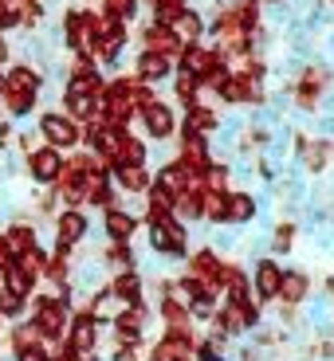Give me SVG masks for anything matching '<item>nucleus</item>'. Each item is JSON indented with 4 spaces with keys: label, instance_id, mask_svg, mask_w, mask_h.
<instances>
[{
    "label": "nucleus",
    "instance_id": "27",
    "mask_svg": "<svg viewBox=\"0 0 334 361\" xmlns=\"http://www.w3.org/2000/svg\"><path fill=\"white\" fill-rule=\"evenodd\" d=\"M185 130H189V134H213V130H217V114H213V110L208 106H197V102H193L189 106V118H185Z\"/></svg>",
    "mask_w": 334,
    "mask_h": 361
},
{
    "label": "nucleus",
    "instance_id": "7",
    "mask_svg": "<svg viewBox=\"0 0 334 361\" xmlns=\"http://www.w3.org/2000/svg\"><path fill=\"white\" fill-rule=\"evenodd\" d=\"M145 322H150V310H145L142 302H138V307H122V310L114 314V322H110V326H114V342L134 350V345L142 342Z\"/></svg>",
    "mask_w": 334,
    "mask_h": 361
},
{
    "label": "nucleus",
    "instance_id": "1",
    "mask_svg": "<svg viewBox=\"0 0 334 361\" xmlns=\"http://www.w3.org/2000/svg\"><path fill=\"white\" fill-rule=\"evenodd\" d=\"M28 307H32V326L40 330L44 342H64L67 326H71V307H67L64 298L55 295V290H32Z\"/></svg>",
    "mask_w": 334,
    "mask_h": 361
},
{
    "label": "nucleus",
    "instance_id": "18",
    "mask_svg": "<svg viewBox=\"0 0 334 361\" xmlns=\"http://www.w3.org/2000/svg\"><path fill=\"white\" fill-rule=\"evenodd\" d=\"M0 287L12 290V295H20V298H32V290L40 287V279H36V275H28L16 259H8V267L0 271Z\"/></svg>",
    "mask_w": 334,
    "mask_h": 361
},
{
    "label": "nucleus",
    "instance_id": "19",
    "mask_svg": "<svg viewBox=\"0 0 334 361\" xmlns=\"http://www.w3.org/2000/svg\"><path fill=\"white\" fill-rule=\"evenodd\" d=\"M169 71H173V59H165V55H157V51H142L138 55V82H162V79H169Z\"/></svg>",
    "mask_w": 334,
    "mask_h": 361
},
{
    "label": "nucleus",
    "instance_id": "5",
    "mask_svg": "<svg viewBox=\"0 0 334 361\" xmlns=\"http://www.w3.org/2000/svg\"><path fill=\"white\" fill-rule=\"evenodd\" d=\"M64 350L75 353V357H83V353H95V350H99V318L87 314V310H71V326H67Z\"/></svg>",
    "mask_w": 334,
    "mask_h": 361
},
{
    "label": "nucleus",
    "instance_id": "17",
    "mask_svg": "<svg viewBox=\"0 0 334 361\" xmlns=\"http://www.w3.org/2000/svg\"><path fill=\"white\" fill-rule=\"evenodd\" d=\"M252 283H256V295L260 298H275L280 295V283H283V267L275 259H260L252 267Z\"/></svg>",
    "mask_w": 334,
    "mask_h": 361
},
{
    "label": "nucleus",
    "instance_id": "35",
    "mask_svg": "<svg viewBox=\"0 0 334 361\" xmlns=\"http://www.w3.org/2000/svg\"><path fill=\"white\" fill-rule=\"evenodd\" d=\"M16 145H20V157H28L32 149H40V145H44V137H40V130H20Z\"/></svg>",
    "mask_w": 334,
    "mask_h": 361
},
{
    "label": "nucleus",
    "instance_id": "23",
    "mask_svg": "<svg viewBox=\"0 0 334 361\" xmlns=\"http://www.w3.org/2000/svg\"><path fill=\"white\" fill-rule=\"evenodd\" d=\"M256 216V200L248 192H225V224H248Z\"/></svg>",
    "mask_w": 334,
    "mask_h": 361
},
{
    "label": "nucleus",
    "instance_id": "46",
    "mask_svg": "<svg viewBox=\"0 0 334 361\" xmlns=\"http://www.w3.org/2000/svg\"><path fill=\"white\" fill-rule=\"evenodd\" d=\"M0 90H4V71H0Z\"/></svg>",
    "mask_w": 334,
    "mask_h": 361
},
{
    "label": "nucleus",
    "instance_id": "16",
    "mask_svg": "<svg viewBox=\"0 0 334 361\" xmlns=\"http://www.w3.org/2000/svg\"><path fill=\"white\" fill-rule=\"evenodd\" d=\"M110 180H114V189H122V192H145L154 185V177H150L145 165H114V169H110Z\"/></svg>",
    "mask_w": 334,
    "mask_h": 361
},
{
    "label": "nucleus",
    "instance_id": "31",
    "mask_svg": "<svg viewBox=\"0 0 334 361\" xmlns=\"http://www.w3.org/2000/svg\"><path fill=\"white\" fill-rule=\"evenodd\" d=\"M150 8H154L157 24H169L173 27V20L185 12V0H150Z\"/></svg>",
    "mask_w": 334,
    "mask_h": 361
},
{
    "label": "nucleus",
    "instance_id": "21",
    "mask_svg": "<svg viewBox=\"0 0 334 361\" xmlns=\"http://www.w3.org/2000/svg\"><path fill=\"white\" fill-rule=\"evenodd\" d=\"M307 290H311V279L307 275H303V271H283V283H280V302H287V307H299V302H303V298H307Z\"/></svg>",
    "mask_w": 334,
    "mask_h": 361
},
{
    "label": "nucleus",
    "instance_id": "33",
    "mask_svg": "<svg viewBox=\"0 0 334 361\" xmlns=\"http://www.w3.org/2000/svg\"><path fill=\"white\" fill-rule=\"evenodd\" d=\"M16 263L28 271V275H36V279H44V263H47V252H44V247H32V252H28V255H20Z\"/></svg>",
    "mask_w": 334,
    "mask_h": 361
},
{
    "label": "nucleus",
    "instance_id": "40",
    "mask_svg": "<svg viewBox=\"0 0 334 361\" xmlns=\"http://www.w3.org/2000/svg\"><path fill=\"white\" fill-rule=\"evenodd\" d=\"M8 55H12V47H8V39H4V36H0V67H4V63H8Z\"/></svg>",
    "mask_w": 334,
    "mask_h": 361
},
{
    "label": "nucleus",
    "instance_id": "3",
    "mask_svg": "<svg viewBox=\"0 0 334 361\" xmlns=\"http://www.w3.org/2000/svg\"><path fill=\"white\" fill-rule=\"evenodd\" d=\"M36 130H40V137H44V145H55L59 154H64V149H75V145L83 142L79 122H71L64 110H44L40 122H36Z\"/></svg>",
    "mask_w": 334,
    "mask_h": 361
},
{
    "label": "nucleus",
    "instance_id": "39",
    "mask_svg": "<svg viewBox=\"0 0 334 361\" xmlns=\"http://www.w3.org/2000/svg\"><path fill=\"white\" fill-rule=\"evenodd\" d=\"M8 145H12V126L8 122H0V154H4Z\"/></svg>",
    "mask_w": 334,
    "mask_h": 361
},
{
    "label": "nucleus",
    "instance_id": "30",
    "mask_svg": "<svg viewBox=\"0 0 334 361\" xmlns=\"http://www.w3.org/2000/svg\"><path fill=\"white\" fill-rule=\"evenodd\" d=\"M299 154H303V165H307L311 173H318L326 165V145L323 142H307V137H303V142H299Z\"/></svg>",
    "mask_w": 334,
    "mask_h": 361
},
{
    "label": "nucleus",
    "instance_id": "25",
    "mask_svg": "<svg viewBox=\"0 0 334 361\" xmlns=\"http://www.w3.org/2000/svg\"><path fill=\"white\" fill-rule=\"evenodd\" d=\"M173 32H177V39H181V44L189 47V44H197V39H201V32H205V20H201L197 12H189V8H185L177 20H173Z\"/></svg>",
    "mask_w": 334,
    "mask_h": 361
},
{
    "label": "nucleus",
    "instance_id": "20",
    "mask_svg": "<svg viewBox=\"0 0 334 361\" xmlns=\"http://www.w3.org/2000/svg\"><path fill=\"white\" fill-rule=\"evenodd\" d=\"M44 338H40V330L32 326V318H20V322H12L8 330H4V345H8L12 353L20 350H32V345H40Z\"/></svg>",
    "mask_w": 334,
    "mask_h": 361
},
{
    "label": "nucleus",
    "instance_id": "10",
    "mask_svg": "<svg viewBox=\"0 0 334 361\" xmlns=\"http://www.w3.org/2000/svg\"><path fill=\"white\" fill-rule=\"evenodd\" d=\"M107 287H110V295H114L118 307H138V302L145 307V283H142L138 271H122V275H114Z\"/></svg>",
    "mask_w": 334,
    "mask_h": 361
},
{
    "label": "nucleus",
    "instance_id": "45",
    "mask_svg": "<svg viewBox=\"0 0 334 361\" xmlns=\"http://www.w3.org/2000/svg\"><path fill=\"white\" fill-rule=\"evenodd\" d=\"M0 334H4V314H0Z\"/></svg>",
    "mask_w": 334,
    "mask_h": 361
},
{
    "label": "nucleus",
    "instance_id": "22",
    "mask_svg": "<svg viewBox=\"0 0 334 361\" xmlns=\"http://www.w3.org/2000/svg\"><path fill=\"white\" fill-rule=\"evenodd\" d=\"M154 185H157V189H165L173 200H177V192H185L189 185H197V180L181 169V161H169V165H162V169H157V180H154Z\"/></svg>",
    "mask_w": 334,
    "mask_h": 361
},
{
    "label": "nucleus",
    "instance_id": "15",
    "mask_svg": "<svg viewBox=\"0 0 334 361\" xmlns=\"http://www.w3.org/2000/svg\"><path fill=\"white\" fill-rule=\"evenodd\" d=\"M138 114H142V122H145V134L157 137V142H165V137L177 130V118H173V110L165 106V102H154V106L138 110Z\"/></svg>",
    "mask_w": 334,
    "mask_h": 361
},
{
    "label": "nucleus",
    "instance_id": "14",
    "mask_svg": "<svg viewBox=\"0 0 334 361\" xmlns=\"http://www.w3.org/2000/svg\"><path fill=\"white\" fill-rule=\"evenodd\" d=\"M4 90H24V94H40L44 90V71H36L32 63H16L4 71ZM0 90V94H4Z\"/></svg>",
    "mask_w": 334,
    "mask_h": 361
},
{
    "label": "nucleus",
    "instance_id": "47",
    "mask_svg": "<svg viewBox=\"0 0 334 361\" xmlns=\"http://www.w3.org/2000/svg\"><path fill=\"white\" fill-rule=\"evenodd\" d=\"M205 361H220V357H205Z\"/></svg>",
    "mask_w": 334,
    "mask_h": 361
},
{
    "label": "nucleus",
    "instance_id": "43",
    "mask_svg": "<svg viewBox=\"0 0 334 361\" xmlns=\"http://www.w3.org/2000/svg\"><path fill=\"white\" fill-rule=\"evenodd\" d=\"M79 361H102V357H99V353H83Z\"/></svg>",
    "mask_w": 334,
    "mask_h": 361
},
{
    "label": "nucleus",
    "instance_id": "4",
    "mask_svg": "<svg viewBox=\"0 0 334 361\" xmlns=\"http://www.w3.org/2000/svg\"><path fill=\"white\" fill-rule=\"evenodd\" d=\"M24 173L32 177V185H40V189H55V180L64 173V154H59L55 145H40V149H32V154L24 157Z\"/></svg>",
    "mask_w": 334,
    "mask_h": 361
},
{
    "label": "nucleus",
    "instance_id": "38",
    "mask_svg": "<svg viewBox=\"0 0 334 361\" xmlns=\"http://www.w3.org/2000/svg\"><path fill=\"white\" fill-rule=\"evenodd\" d=\"M12 361H52V353H47V350H44V342H40V345H32V350L12 353Z\"/></svg>",
    "mask_w": 334,
    "mask_h": 361
},
{
    "label": "nucleus",
    "instance_id": "44",
    "mask_svg": "<svg viewBox=\"0 0 334 361\" xmlns=\"http://www.w3.org/2000/svg\"><path fill=\"white\" fill-rule=\"evenodd\" d=\"M181 361H197V353H189V357H181Z\"/></svg>",
    "mask_w": 334,
    "mask_h": 361
},
{
    "label": "nucleus",
    "instance_id": "26",
    "mask_svg": "<svg viewBox=\"0 0 334 361\" xmlns=\"http://www.w3.org/2000/svg\"><path fill=\"white\" fill-rule=\"evenodd\" d=\"M114 165H145V145L138 142V137L122 134L118 137V154H114ZM110 165V169H114Z\"/></svg>",
    "mask_w": 334,
    "mask_h": 361
},
{
    "label": "nucleus",
    "instance_id": "29",
    "mask_svg": "<svg viewBox=\"0 0 334 361\" xmlns=\"http://www.w3.org/2000/svg\"><path fill=\"white\" fill-rule=\"evenodd\" d=\"M0 314H4V322H20V318H28V298L12 295V290L0 287Z\"/></svg>",
    "mask_w": 334,
    "mask_h": 361
},
{
    "label": "nucleus",
    "instance_id": "6",
    "mask_svg": "<svg viewBox=\"0 0 334 361\" xmlns=\"http://www.w3.org/2000/svg\"><path fill=\"white\" fill-rule=\"evenodd\" d=\"M52 224H55V244H67V247H79L90 232V220L83 208H59Z\"/></svg>",
    "mask_w": 334,
    "mask_h": 361
},
{
    "label": "nucleus",
    "instance_id": "36",
    "mask_svg": "<svg viewBox=\"0 0 334 361\" xmlns=\"http://www.w3.org/2000/svg\"><path fill=\"white\" fill-rule=\"evenodd\" d=\"M291 240H295V228H291V224H280L275 232H271V247H275V252H287Z\"/></svg>",
    "mask_w": 334,
    "mask_h": 361
},
{
    "label": "nucleus",
    "instance_id": "13",
    "mask_svg": "<svg viewBox=\"0 0 334 361\" xmlns=\"http://www.w3.org/2000/svg\"><path fill=\"white\" fill-rule=\"evenodd\" d=\"M102 232H107L110 244H130V235L138 232V216H130L126 208H107V216H102Z\"/></svg>",
    "mask_w": 334,
    "mask_h": 361
},
{
    "label": "nucleus",
    "instance_id": "37",
    "mask_svg": "<svg viewBox=\"0 0 334 361\" xmlns=\"http://www.w3.org/2000/svg\"><path fill=\"white\" fill-rule=\"evenodd\" d=\"M12 27H20V12L12 8V4H0V36L12 32Z\"/></svg>",
    "mask_w": 334,
    "mask_h": 361
},
{
    "label": "nucleus",
    "instance_id": "24",
    "mask_svg": "<svg viewBox=\"0 0 334 361\" xmlns=\"http://www.w3.org/2000/svg\"><path fill=\"white\" fill-rule=\"evenodd\" d=\"M40 94H24V90H4L0 94V106L8 110V118H28L32 110H36Z\"/></svg>",
    "mask_w": 334,
    "mask_h": 361
},
{
    "label": "nucleus",
    "instance_id": "41",
    "mask_svg": "<svg viewBox=\"0 0 334 361\" xmlns=\"http://www.w3.org/2000/svg\"><path fill=\"white\" fill-rule=\"evenodd\" d=\"M8 267V247H4V232H0V271Z\"/></svg>",
    "mask_w": 334,
    "mask_h": 361
},
{
    "label": "nucleus",
    "instance_id": "12",
    "mask_svg": "<svg viewBox=\"0 0 334 361\" xmlns=\"http://www.w3.org/2000/svg\"><path fill=\"white\" fill-rule=\"evenodd\" d=\"M225 55L220 51H213V47H201V44H189L185 51H181V71L185 75H197V79H205L213 67L220 63Z\"/></svg>",
    "mask_w": 334,
    "mask_h": 361
},
{
    "label": "nucleus",
    "instance_id": "9",
    "mask_svg": "<svg viewBox=\"0 0 334 361\" xmlns=\"http://www.w3.org/2000/svg\"><path fill=\"white\" fill-rule=\"evenodd\" d=\"M4 232V247H8V259H20L28 255L32 247H40V232L32 220H12L8 228H0Z\"/></svg>",
    "mask_w": 334,
    "mask_h": 361
},
{
    "label": "nucleus",
    "instance_id": "42",
    "mask_svg": "<svg viewBox=\"0 0 334 361\" xmlns=\"http://www.w3.org/2000/svg\"><path fill=\"white\" fill-rule=\"evenodd\" d=\"M52 361H79V357H75V353H67V350H59V353H55Z\"/></svg>",
    "mask_w": 334,
    "mask_h": 361
},
{
    "label": "nucleus",
    "instance_id": "34",
    "mask_svg": "<svg viewBox=\"0 0 334 361\" xmlns=\"http://www.w3.org/2000/svg\"><path fill=\"white\" fill-rule=\"evenodd\" d=\"M197 90H201L197 75H185V71L177 75V99L185 102V106H193V102H197Z\"/></svg>",
    "mask_w": 334,
    "mask_h": 361
},
{
    "label": "nucleus",
    "instance_id": "48",
    "mask_svg": "<svg viewBox=\"0 0 334 361\" xmlns=\"http://www.w3.org/2000/svg\"><path fill=\"white\" fill-rule=\"evenodd\" d=\"M0 361H4V357H0Z\"/></svg>",
    "mask_w": 334,
    "mask_h": 361
},
{
    "label": "nucleus",
    "instance_id": "8",
    "mask_svg": "<svg viewBox=\"0 0 334 361\" xmlns=\"http://www.w3.org/2000/svg\"><path fill=\"white\" fill-rule=\"evenodd\" d=\"M225 267L228 263H220L217 247H201L197 255H189V275L201 279L205 287H213V290H220V283H225Z\"/></svg>",
    "mask_w": 334,
    "mask_h": 361
},
{
    "label": "nucleus",
    "instance_id": "11",
    "mask_svg": "<svg viewBox=\"0 0 334 361\" xmlns=\"http://www.w3.org/2000/svg\"><path fill=\"white\" fill-rule=\"evenodd\" d=\"M142 39H145V51H157V55H165V59H173V55L185 51V44L177 39V32H173L169 24H157V20L145 27Z\"/></svg>",
    "mask_w": 334,
    "mask_h": 361
},
{
    "label": "nucleus",
    "instance_id": "2",
    "mask_svg": "<svg viewBox=\"0 0 334 361\" xmlns=\"http://www.w3.org/2000/svg\"><path fill=\"white\" fill-rule=\"evenodd\" d=\"M150 224V247L157 255H185V224L173 212H145Z\"/></svg>",
    "mask_w": 334,
    "mask_h": 361
},
{
    "label": "nucleus",
    "instance_id": "32",
    "mask_svg": "<svg viewBox=\"0 0 334 361\" xmlns=\"http://www.w3.org/2000/svg\"><path fill=\"white\" fill-rule=\"evenodd\" d=\"M205 220H213V224H225V192L205 189Z\"/></svg>",
    "mask_w": 334,
    "mask_h": 361
},
{
    "label": "nucleus",
    "instance_id": "28",
    "mask_svg": "<svg viewBox=\"0 0 334 361\" xmlns=\"http://www.w3.org/2000/svg\"><path fill=\"white\" fill-rule=\"evenodd\" d=\"M44 279L52 283L55 290L64 287V283H71V259H64V255H47V263H44Z\"/></svg>",
    "mask_w": 334,
    "mask_h": 361
}]
</instances>
